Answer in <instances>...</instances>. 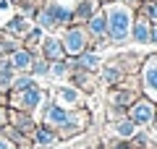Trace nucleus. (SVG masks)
Returning a JSON list of instances; mask_svg holds the SVG:
<instances>
[{"instance_id":"obj_1","label":"nucleus","mask_w":157,"mask_h":149,"mask_svg":"<svg viewBox=\"0 0 157 149\" xmlns=\"http://www.w3.org/2000/svg\"><path fill=\"white\" fill-rule=\"evenodd\" d=\"M107 34H110L113 42H123L131 34V11L126 6H110L107 8Z\"/></svg>"},{"instance_id":"obj_2","label":"nucleus","mask_w":157,"mask_h":149,"mask_svg":"<svg viewBox=\"0 0 157 149\" xmlns=\"http://www.w3.org/2000/svg\"><path fill=\"white\" fill-rule=\"evenodd\" d=\"M141 86H144V94L157 105V52L149 55L141 66Z\"/></svg>"},{"instance_id":"obj_3","label":"nucleus","mask_w":157,"mask_h":149,"mask_svg":"<svg viewBox=\"0 0 157 149\" xmlns=\"http://www.w3.org/2000/svg\"><path fill=\"white\" fill-rule=\"evenodd\" d=\"M155 115H157V105L149 97H141L131 105V120L136 126H152L155 123Z\"/></svg>"},{"instance_id":"obj_4","label":"nucleus","mask_w":157,"mask_h":149,"mask_svg":"<svg viewBox=\"0 0 157 149\" xmlns=\"http://www.w3.org/2000/svg\"><path fill=\"white\" fill-rule=\"evenodd\" d=\"M149 29H152V21L149 18H139V21L131 26V34H134V42H139V44H149Z\"/></svg>"},{"instance_id":"obj_5","label":"nucleus","mask_w":157,"mask_h":149,"mask_svg":"<svg viewBox=\"0 0 157 149\" xmlns=\"http://www.w3.org/2000/svg\"><path fill=\"white\" fill-rule=\"evenodd\" d=\"M66 50L71 52V55H78L81 50H84V34L78 32V29H71L66 37Z\"/></svg>"},{"instance_id":"obj_6","label":"nucleus","mask_w":157,"mask_h":149,"mask_svg":"<svg viewBox=\"0 0 157 149\" xmlns=\"http://www.w3.org/2000/svg\"><path fill=\"white\" fill-rule=\"evenodd\" d=\"M47 123H68V110H63V107H50V110H47Z\"/></svg>"},{"instance_id":"obj_7","label":"nucleus","mask_w":157,"mask_h":149,"mask_svg":"<svg viewBox=\"0 0 157 149\" xmlns=\"http://www.w3.org/2000/svg\"><path fill=\"white\" fill-rule=\"evenodd\" d=\"M42 50H45L47 58H63V50H60V42H58V39H45Z\"/></svg>"},{"instance_id":"obj_8","label":"nucleus","mask_w":157,"mask_h":149,"mask_svg":"<svg viewBox=\"0 0 157 149\" xmlns=\"http://www.w3.org/2000/svg\"><path fill=\"white\" fill-rule=\"evenodd\" d=\"M47 13H50L52 21H58V24H66L68 18H71V13H68L63 6H50V8H47Z\"/></svg>"},{"instance_id":"obj_9","label":"nucleus","mask_w":157,"mask_h":149,"mask_svg":"<svg viewBox=\"0 0 157 149\" xmlns=\"http://www.w3.org/2000/svg\"><path fill=\"white\" fill-rule=\"evenodd\" d=\"M118 133H121L123 139H134L136 136V123L131 120V118H128V120H123V123H118Z\"/></svg>"},{"instance_id":"obj_10","label":"nucleus","mask_w":157,"mask_h":149,"mask_svg":"<svg viewBox=\"0 0 157 149\" xmlns=\"http://www.w3.org/2000/svg\"><path fill=\"white\" fill-rule=\"evenodd\" d=\"M39 99H42V92H39L37 86H34V89H26V94H24V107L29 110V107H34V105H37Z\"/></svg>"},{"instance_id":"obj_11","label":"nucleus","mask_w":157,"mask_h":149,"mask_svg":"<svg viewBox=\"0 0 157 149\" xmlns=\"http://www.w3.org/2000/svg\"><path fill=\"white\" fill-rule=\"evenodd\" d=\"M13 68H26L29 63H32V55H29L26 50H21V52H16V55H13Z\"/></svg>"},{"instance_id":"obj_12","label":"nucleus","mask_w":157,"mask_h":149,"mask_svg":"<svg viewBox=\"0 0 157 149\" xmlns=\"http://www.w3.org/2000/svg\"><path fill=\"white\" fill-rule=\"evenodd\" d=\"M141 11H144V16L149 18L152 24H157V0H144V8H141Z\"/></svg>"},{"instance_id":"obj_13","label":"nucleus","mask_w":157,"mask_h":149,"mask_svg":"<svg viewBox=\"0 0 157 149\" xmlns=\"http://www.w3.org/2000/svg\"><path fill=\"white\" fill-rule=\"evenodd\" d=\"M105 16H94V18H92V24H89V32L92 34H105L107 32V26H105Z\"/></svg>"},{"instance_id":"obj_14","label":"nucleus","mask_w":157,"mask_h":149,"mask_svg":"<svg viewBox=\"0 0 157 149\" xmlns=\"http://www.w3.org/2000/svg\"><path fill=\"white\" fill-rule=\"evenodd\" d=\"M134 102H136V94L134 92H118L115 94V105H121V107H123V105H134Z\"/></svg>"},{"instance_id":"obj_15","label":"nucleus","mask_w":157,"mask_h":149,"mask_svg":"<svg viewBox=\"0 0 157 149\" xmlns=\"http://www.w3.org/2000/svg\"><path fill=\"white\" fill-rule=\"evenodd\" d=\"M121 76H123V71H118V66H107L105 68V81L107 84H115Z\"/></svg>"},{"instance_id":"obj_16","label":"nucleus","mask_w":157,"mask_h":149,"mask_svg":"<svg viewBox=\"0 0 157 149\" xmlns=\"http://www.w3.org/2000/svg\"><path fill=\"white\" fill-rule=\"evenodd\" d=\"M8 29H11V32L13 34H24V32H26V24H24V18H13V21H11V26H8Z\"/></svg>"},{"instance_id":"obj_17","label":"nucleus","mask_w":157,"mask_h":149,"mask_svg":"<svg viewBox=\"0 0 157 149\" xmlns=\"http://www.w3.org/2000/svg\"><path fill=\"white\" fill-rule=\"evenodd\" d=\"M60 99H63V102H71V105H73V102H76V99H78V94L76 92H73V89H60Z\"/></svg>"},{"instance_id":"obj_18","label":"nucleus","mask_w":157,"mask_h":149,"mask_svg":"<svg viewBox=\"0 0 157 149\" xmlns=\"http://www.w3.org/2000/svg\"><path fill=\"white\" fill-rule=\"evenodd\" d=\"M37 141H39V144H52V141H55V133H50V131L42 128V131L37 133Z\"/></svg>"},{"instance_id":"obj_19","label":"nucleus","mask_w":157,"mask_h":149,"mask_svg":"<svg viewBox=\"0 0 157 149\" xmlns=\"http://www.w3.org/2000/svg\"><path fill=\"white\" fill-rule=\"evenodd\" d=\"M97 63H100V58H97V55H84L78 66H81V68H94Z\"/></svg>"},{"instance_id":"obj_20","label":"nucleus","mask_w":157,"mask_h":149,"mask_svg":"<svg viewBox=\"0 0 157 149\" xmlns=\"http://www.w3.org/2000/svg\"><path fill=\"white\" fill-rule=\"evenodd\" d=\"M52 24H55V21H52V16H50L47 11H42V13H39V26H42V29H50Z\"/></svg>"},{"instance_id":"obj_21","label":"nucleus","mask_w":157,"mask_h":149,"mask_svg":"<svg viewBox=\"0 0 157 149\" xmlns=\"http://www.w3.org/2000/svg\"><path fill=\"white\" fill-rule=\"evenodd\" d=\"M16 89H21V92H26V89H34V81L32 78H18L16 84H13Z\"/></svg>"},{"instance_id":"obj_22","label":"nucleus","mask_w":157,"mask_h":149,"mask_svg":"<svg viewBox=\"0 0 157 149\" xmlns=\"http://www.w3.org/2000/svg\"><path fill=\"white\" fill-rule=\"evenodd\" d=\"M92 8H94L92 3H81V8H78V18H86L92 13Z\"/></svg>"},{"instance_id":"obj_23","label":"nucleus","mask_w":157,"mask_h":149,"mask_svg":"<svg viewBox=\"0 0 157 149\" xmlns=\"http://www.w3.org/2000/svg\"><path fill=\"white\" fill-rule=\"evenodd\" d=\"M149 44L157 47V24H152V29H149Z\"/></svg>"},{"instance_id":"obj_24","label":"nucleus","mask_w":157,"mask_h":149,"mask_svg":"<svg viewBox=\"0 0 157 149\" xmlns=\"http://www.w3.org/2000/svg\"><path fill=\"white\" fill-rule=\"evenodd\" d=\"M52 73H55V76H63V73H66V63H55Z\"/></svg>"},{"instance_id":"obj_25","label":"nucleus","mask_w":157,"mask_h":149,"mask_svg":"<svg viewBox=\"0 0 157 149\" xmlns=\"http://www.w3.org/2000/svg\"><path fill=\"white\" fill-rule=\"evenodd\" d=\"M34 73H47V63H37L34 66Z\"/></svg>"},{"instance_id":"obj_26","label":"nucleus","mask_w":157,"mask_h":149,"mask_svg":"<svg viewBox=\"0 0 157 149\" xmlns=\"http://www.w3.org/2000/svg\"><path fill=\"white\" fill-rule=\"evenodd\" d=\"M0 149H11V144H8V141H0Z\"/></svg>"},{"instance_id":"obj_27","label":"nucleus","mask_w":157,"mask_h":149,"mask_svg":"<svg viewBox=\"0 0 157 149\" xmlns=\"http://www.w3.org/2000/svg\"><path fill=\"white\" fill-rule=\"evenodd\" d=\"M3 118H6V113H3V110H0V120H3Z\"/></svg>"},{"instance_id":"obj_28","label":"nucleus","mask_w":157,"mask_h":149,"mask_svg":"<svg viewBox=\"0 0 157 149\" xmlns=\"http://www.w3.org/2000/svg\"><path fill=\"white\" fill-rule=\"evenodd\" d=\"M128 3H139V0H128Z\"/></svg>"}]
</instances>
